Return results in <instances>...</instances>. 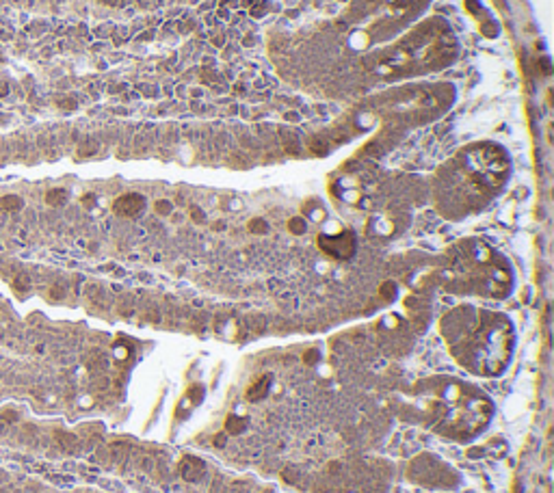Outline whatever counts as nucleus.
I'll return each mask as SVG.
<instances>
[{"label":"nucleus","mask_w":554,"mask_h":493,"mask_svg":"<svg viewBox=\"0 0 554 493\" xmlns=\"http://www.w3.org/2000/svg\"><path fill=\"white\" fill-rule=\"evenodd\" d=\"M318 247L336 260H349V258H353L357 242H355L353 232L344 229L340 234H321L318 236Z\"/></svg>","instance_id":"obj_1"},{"label":"nucleus","mask_w":554,"mask_h":493,"mask_svg":"<svg viewBox=\"0 0 554 493\" xmlns=\"http://www.w3.org/2000/svg\"><path fill=\"white\" fill-rule=\"evenodd\" d=\"M113 208H115V212L121 214V216H136L139 212H143V208H145V197L139 195V193H128V195L119 197Z\"/></svg>","instance_id":"obj_2"},{"label":"nucleus","mask_w":554,"mask_h":493,"mask_svg":"<svg viewBox=\"0 0 554 493\" xmlns=\"http://www.w3.org/2000/svg\"><path fill=\"white\" fill-rule=\"evenodd\" d=\"M180 472L188 481H191V478L195 481V478H199L206 472V465H204V461H199L197 457H184V461L180 463Z\"/></svg>","instance_id":"obj_3"},{"label":"nucleus","mask_w":554,"mask_h":493,"mask_svg":"<svg viewBox=\"0 0 554 493\" xmlns=\"http://www.w3.org/2000/svg\"><path fill=\"white\" fill-rule=\"evenodd\" d=\"M271 374H264V377H260L256 383H253L249 390H247V398L249 400H253V403H256V400H260V398H264L266 394H269V390H271Z\"/></svg>","instance_id":"obj_4"},{"label":"nucleus","mask_w":554,"mask_h":493,"mask_svg":"<svg viewBox=\"0 0 554 493\" xmlns=\"http://www.w3.org/2000/svg\"><path fill=\"white\" fill-rule=\"evenodd\" d=\"M245 424H247V420H245V418L230 416V418H227V422H225V431H227V433H232V435H238V433H243Z\"/></svg>","instance_id":"obj_5"},{"label":"nucleus","mask_w":554,"mask_h":493,"mask_svg":"<svg viewBox=\"0 0 554 493\" xmlns=\"http://www.w3.org/2000/svg\"><path fill=\"white\" fill-rule=\"evenodd\" d=\"M67 199V193H65V190H61V188H52L48 195H45V201L50 203V206H61V203Z\"/></svg>","instance_id":"obj_6"},{"label":"nucleus","mask_w":554,"mask_h":493,"mask_svg":"<svg viewBox=\"0 0 554 493\" xmlns=\"http://www.w3.org/2000/svg\"><path fill=\"white\" fill-rule=\"evenodd\" d=\"M0 206H2L4 210H19L22 208V199H19L17 195H6L0 199Z\"/></svg>","instance_id":"obj_7"},{"label":"nucleus","mask_w":554,"mask_h":493,"mask_svg":"<svg viewBox=\"0 0 554 493\" xmlns=\"http://www.w3.org/2000/svg\"><path fill=\"white\" fill-rule=\"evenodd\" d=\"M288 227H290V232H295V234H303L305 229H308V225H305L303 219H292L288 223Z\"/></svg>","instance_id":"obj_8"},{"label":"nucleus","mask_w":554,"mask_h":493,"mask_svg":"<svg viewBox=\"0 0 554 493\" xmlns=\"http://www.w3.org/2000/svg\"><path fill=\"white\" fill-rule=\"evenodd\" d=\"M249 229L251 232H266V223L264 221H251V225H249Z\"/></svg>","instance_id":"obj_9"},{"label":"nucleus","mask_w":554,"mask_h":493,"mask_svg":"<svg viewBox=\"0 0 554 493\" xmlns=\"http://www.w3.org/2000/svg\"><path fill=\"white\" fill-rule=\"evenodd\" d=\"M15 288H17V290H24V288H28V277L19 275V277L15 279Z\"/></svg>","instance_id":"obj_10"},{"label":"nucleus","mask_w":554,"mask_h":493,"mask_svg":"<svg viewBox=\"0 0 554 493\" xmlns=\"http://www.w3.org/2000/svg\"><path fill=\"white\" fill-rule=\"evenodd\" d=\"M381 292H383V297L386 299H392L394 297V284H386L381 288Z\"/></svg>","instance_id":"obj_11"},{"label":"nucleus","mask_w":554,"mask_h":493,"mask_svg":"<svg viewBox=\"0 0 554 493\" xmlns=\"http://www.w3.org/2000/svg\"><path fill=\"white\" fill-rule=\"evenodd\" d=\"M305 361H308V364H314V361H318V353L316 351H308V353H305Z\"/></svg>","instance_id":"obj_12"},{"label":"nucleus","mask_w":554,"mask_h":493,"mask_svg":"<svg viewBox=\"0 0 554 493\" xmlns=\"http://www.w3.org/2000/svg\"><path fill=\"white\" fill-rule=\"evenodd\" d=\"M0 418H2V420H15L17 416H15V411H2V413H0Z\"/></svg>","instance_id":"obj_13"},{"label":"nucleus","mask_w":554,"mask_h":493,"mask_svg":"<svg viewBox=\"0 0 554 493\" xmlns=\"http://www.w3.org/2000/svg\"><path fill=\"white\" fill-rule=\"evenodd\" d=\"M214 444H217V446H223V435H217V437H214Z\"/></svg>","instance_id":"obj_14"},{"label":"nucleus","mask_w":554,"mask_h":493,"mask_svg":"<svg viewBox=\"0 0 554 493\" xmlns=\"http://www.w3.org/2000/svg\"><path fill=\"white\" fill-rule=\"evenodd\" d=\"M106 2H117V0H106Z\"/></svg>","instance_id":"obj_15"}]
</instances>
